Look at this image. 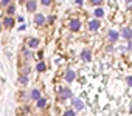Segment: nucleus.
<instances>
[{"label": "nucleus", "instance_id": "1", "mask_svg": "<svg viewBox=\"0 0 132 116\" xmlns=\"http://www.w3.org/2000/svg\"><path fill=\"white\" fill-rule=\"evenodd\" d=\"M59 96L62 99H67V98H71V91L68 88H59Z\"/></svg>", "mask_w": 132, "mask_h": 116}, {"label": "nucleus", "instance_id": "2", "mask_svg": "<svg viewBox=\"0 0 132 116\" xmlns=\"http://www.w3.org/2000/svg\"><path fill=\"white\" fill-rule=\"evenodd\" d=\"M79 28H81V22L78 20V19H73L71 23H70V30L71 31H79Z\"/></svg>", "mask_w": 132, "mask_h": 116}, {"label": "nucleus", "instance_id": "3", "mask_svg": "<svg viewBox=\"0 0 132 116\" xmlns=\"http://www.w3.org/2000/svg\"><path fill=\"white\" fill-rule=\"evenodd\" d=\"M36 6H37L36 0H28V2H27V9H28L30 12H34V11H36Z\"/></svg>", "mask_w": 132, "mask_h": 116}, {"label": "nucleus", "instance_id": "4", "mask_svg": "<svg viewBox=\"0 0 132 116\" xmlns=\"http://www.w3.org/2000/svg\"><path fill=\"white\" fill-rule=\"evenodd\" d=\"M100 22H98V19H97V20H92L90 23H89V28H90V31H98L100 30Z\"/></svg>", "mask_w": 132, "mask_h": 116}, {"label": "nucleus", "instance_id": "5", "mask_svg": "<svg viewBox=\"0 0 132 116\" xmlns=\"http://www.w3.org/2000/svg\"><path fill=\"white\" fill-rule=\"evenodd\" d=\"M44 22H45L44 14H36V17H34V25H42Z\"/></svg>", "mask_w": 132, "mask_h": 116}, {"label": "nucleus", "instance_id": "6", "mask_svg": "<svg viewBox=\"0 0 132 116\" xmlns=\"http://www.w3.org/2000/svg\"><path fill=\"white\" fill-rule=\"evenodd\" d=\"M75 77H76L75 71H73V70H67V73H65V81H67V82H71Z\"/></svg>", "mask_w": 132, "mask_h": 116}, {"label": "nucleus", "instance_id": "7", "mask_svg": "<svg viewBox=\"0 0 132 116\" xmlns=\"http://www.w3.org/2000/svg\"><path fill=\"white\" fill-rule=\"evenodd\" d=\"M123 37L124 39H127V40H129V39L132 37V28H123Z\"/></svg>", "mask_w": 132, "mask_h": 116}, {"label": "nucleus", "instance_id": "8", "mask_svg": "<svg viewBox=\"0 0 132 116\" xmlns=\"http://www.w3.org/2000/svg\"><path fill=\"white\" fill-rule=\"evenodd\" d=\"M13 25H14V20H13L11 17H6L5 20H3V26L5 28H13Z\"/></svg>", "mask_w": 132, "mask_h": 116}, {"label": "nucleus", "instance_id": "9", "mask_svg": "<svg viewBox=\"0 0 132 116\" xmlns=\"http://www.w3.org/2000/svg\"><path fill=\"white\" fill-rule=\"evenodd\" d=\"M109 39H110V42H115L117 39H118V33H117V31H114V30L109 31Z\"/></svg>", "mask_w": 132, "mask_h": 116}, {"label": "nucleus", "instance_id": "10", "mask_svg": "<svg viewBox=\"0 0 132 116\" xmlns=\"http://www.w3.org/2000/svg\"><path fill=\"white\" fill-rule=\"evenodd\" d=\"M81 57H82L84 61H87V62H89V61L92 59V54H90V51H89V50H84V51H82V54H81Z\"/></svg>", "mask_w": 132, "mask_h": 116}, {"label": "nucleus", "instance_id": "11", "mask_svg": "<svg viewBox=\"0 0 132 116\" xmlns=\"http://www.w3.org/2000/svg\"><path fill=\"white\" fill-rule=\"evenodd\" d=\"M73 105L76 107L78 110H82V107H84L82 102H81V99H78V98H75V99H73Z\"/></svg>", "mask_w": 132, "mask_h": 116}, {"label": "nucleus", "instance_id": "12", "mask_svg": "<svg viewBox=\"0 0 132 116\" xmlns=\"http://www.w3.org/2000/svg\"><path fill=\"white\" fill-rule=\"evenodd\" d=\"M36 101H37V107H39V108H44L47 105V101L44 98H39V99H36Z\"/></svg>", "mask_w": 132, "mask_h": 116}, {"label": "nucleus", "instance_id": "13", "mask_svg": "<svg viewBox=\"0 0 132 116\" xmlns=\"http://www.w3.org/2000/svg\"><path fill=\"white\" fill-rule=\"evenodd\" d=\"M37 45H39V40H37V39H30V47L31 48H36Z\"/></svg>", "mask_w": 132, "mask_h": 116}, {"label": "nucleus", "instance_id": "14", "mask_svg": "<svg viewBox=\"0 0 132 116\" xmlns=\"http://www.w3.org/2000/svg\"><path fill=\"white\" fill-rule=\"evenodd\" d=\"M95 16H97V19H100V17L104 16V11H103L101 8H97V9H95Z\"/></svg>", "mask_w": 132, "mask_h": 116}, {"label": "nucleus", "instance_id": "15", "mask_svg": "<svg viewBox=\"0 0 132 116\" xmlns=\"http://www.w3.org/2000/svg\"><path fill=\"white\" fill-rule=\"evenodd\" d=\"M31 96H33V99H39V98H41L39 90H33V91H31Z\"/></svg>", "mask_w": 132, "mask_h": 116}, {"label": "nucleus", "instance_id": "16", "mask_svg": "<svg viewBox=\"0 0 132 116\" xmlns=\"http://www.w3.org/2000/svg\"><path fill=\"white\" fill-rule=\"evenodd\" d=\"M36 68H37V71H41V73H42V71H45V68H47V67H45V64H44V62H39Z\"/></svg>", "mask_w": 132, "mask_h": 116}, {"label": "nucleus", "instance_id": "17", "mask_svg": "<svg viewBox=\"0 0 132 116\" xmlns=\"http://www.w3.org/2000/svg\"><path fill=\"white\" fill-rule=\"evenodd\" d=\"M90 2H92V5H95V6H100V5L104 2V0H90Z\"/></svg>", "mask_w": 132, "mask_h": 116}, {"label": "nucleus", "instance_id": "18", "mask_svg": "<svg viewBox=\"0 0 132 116\" xmlns=\"http://www.w3.org/2000/svg\"><path fill=\"white\" fill-rule=\"evenodd\" d=\"M51 2H53V0H41V3H42L44 6H50V5H51Z\"/></svg>", "mask_w": 132, "mask_h": 116}, {"label": "nucleus", "instance_id": "19", "mask_svg": "<svg viewBox=\"0 0 132 116\" xmlns=\"http://www.w3.org/2000/svg\"><path fill=\"white\" fill-rule=\"evenodd\" d=\"M14 11H16V6H14V5L8 6V14H9V16H11V14H14Z\"/></svg>", "mask_w": 132, "mask_h": 116}, {"label": "nucleus", "instance_id": "20", "mask_svg": "<svg viewBox=\"0 0 132 116\" xmlns=\"http://www.w3.org/2000/svg\"><path fill=\"white\" fill-rule=\"evenodd\" d=\"M19 81H20V84H23V85H27V84H28V79H27V76H22Z\"/></svg>", "mask_w": 132, "mask_h": 116}, {"label": "nucleus", "instance_id": "21", "mask_svg": "<svg viewBox=\"0 0 132 116\" xmlns=\"http://www.w3.org/2000/svg\"><path fill=\"white\" fill-rule=\"evenodd\" d=\"M11 3V0H2V3H0V5H2V6H8Z\"/></svg>", "mask_w": 132, "mask_h": 116}, {"label": "nucleus", "instance_id": "22", "mask_svg": "<svg viewBox=\"0 0 132 116\" xmlns=\"http://www.w3.org/2000/svg\"><path fill=\"white\" fill-rule=\"evenodd\" d=\"M65 116H75V111L73 110H67L65 111Z\"/></svg>", "mask_w": 132, "mask_h": 116}, {"label": "nucleus", "instance_id": "23", "mask_svg": "<svg viewBox=\"0 0 132 116\" xmlns=\"http://www.w3.org/2000/svg\"><path fill=\"white\" fill-rule=\"evenodd\" d=\"M126 82H127V85H130V87H132V76H129V77H127Z\"/></svg>", "mask_w": 132, "mask_h": 116}, {"label": "nucleus", "instance_id": "24", "mask_svg": "<svg viewBox=\"0 0 132 116\" xmlns=\"http://www.w3.org/2000/svg\"><path fill=\"white\" fill-rule=\"evenodd\" d=\"M127 48H129V50H130V51H132V37H130V39H129V47H127Z\"/></svg>", "mask_w": 132, "mask_h": 116}, {"label": "nucleus", "instance_id": "25", "mask_svg": "<svg viewBox=\"0 0 132 116\" xmlns=\"http://www.w3.org/2000/svg\"><path fill=\"white\" fill-rule=\"evenodd\" d=\"M25 28H27V26H25V23H23V25H20V26H19V30H20V31H23Z\"/></svg>", "mask_w": 132, "mask_h": 116}, {"label": "nucleus", "instance_id": "26", "mask_svg": "<svg viewBox=\"0 0 132 116\" xmlns=\"http://www.w3.org/2000/svg\"><path fill=\"white\" fill-rule=\"evenodd\" d=\"M82 3V0H76V5H81Z\"/></svg>", "mask_w": 132, "mask_h": 116}, {"label": "nucleus", "instance_id": "27", "mask_svg": "<svg viewBox=\"0 0 132 116\" xmlns=\"http://www.w3.org/2000/svg\"><path fill=\"white\" fill-rule=\"evenodd\" d=\"M126 2H127V3H132V0H126Z\"/></svg>", "mask_w": 132, "mask_h": 116}, {"label": "nucleus", "instance_id": "28", "mask_svg": "<svg viewBox=\"0 0 132 116\" xmlns=\"http://www.w3.org/2000/svg\"><path fill=\"white\" fill-rule=\"evenodd\" d=\"M0 30H2V23H0Z\"/></svg>", "mask_w": 132, "mask_h": 116}, {"label": "nucleus", "instance_id": "29", "mask_svg": "<svg viewBox=\"0 0 132 116\" xmlns=\"http://www.w3.org/2000/svg\"><path fill=\"white\" fill-rule=\"evenodd\" d=\"M130 111H132V107H130Z\"/></svg>", "mask_w": 132, "mask_h": 116}]
</instances>
